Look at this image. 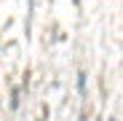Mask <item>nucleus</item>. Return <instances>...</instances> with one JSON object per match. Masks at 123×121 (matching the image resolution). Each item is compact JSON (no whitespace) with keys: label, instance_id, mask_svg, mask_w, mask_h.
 <instances>
[{"label":"nucleus","instance_id":"1","mask_svg":"<svg viewBox=\"0 0 123 121\" xmlns=\"http://www.w3.org/2000/svg\"><path fill=\"white\" fill-rule=\"evenodd\" d=\"M78 89L86 92V75H83V73H80V78H78Z\"/></svg>","mask_w":123,"mask_h":121},{"label":"nucleus","instance_id":"2","mask_svg":"<svg viewBox=\"0 0 123 121\" xmlns=\"http://www.w3.org/2000/svg\"><path fill=\"white\" fill-rule=\"evenodd\" d=\"M110 121H118V118H110Z\"/></svg>","mask_w":123,"mask_h":121}]
</instances>
